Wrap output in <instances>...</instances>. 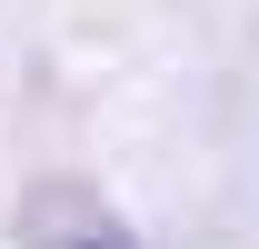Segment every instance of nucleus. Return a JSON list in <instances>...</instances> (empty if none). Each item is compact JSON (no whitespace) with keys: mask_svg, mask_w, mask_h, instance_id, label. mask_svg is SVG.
Wrapping results in <instances>:
<instances>
[{"mask_svg":"<svg viewBox=\"0 0 259 249\" xmlns=\"http://www.w3.org/2000/svg\"><path fill=\"white\" fill-rule=\"evenodd\" d=\"M20 249H140V239H130L120 210H100L90 189L50 180V189H30V210H20Z\"/></svg>","mask_w":259,"mask_h":249,"instance_id":"obj_1","label":"nucleus"}]
</instances>
